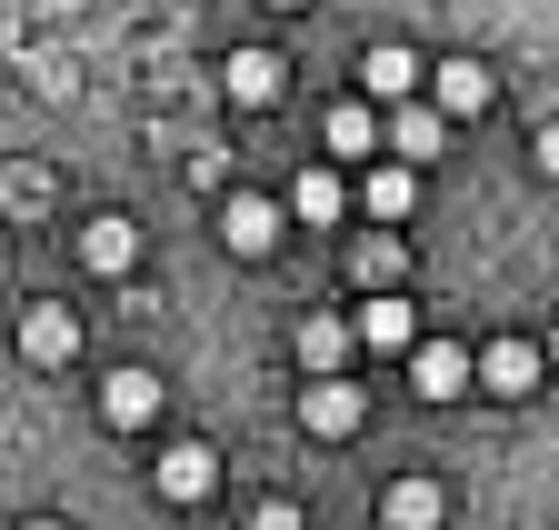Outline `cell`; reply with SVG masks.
Returning a JSON list of instances; mask_svg holds the SVG:
<instances>
[{"instance_id": "6da1fadb", "label": "cell", "mask_w": 559, "mask_h": 530, "mask_svg": "<svg viewBox=\"0 0 559 530\" xmlns=\"http://www.w3.org/2000/svg\"><path fill=\"white\" fill-rule=\"evenodd\" d=\"M419 91H430V110H440V120H479L489 101H500V81H489V60H469V50L430 60V71H419Z\"/></svg>"}, {"instance_id": "7a4b0ae2", "label": "cell", "mask_w": 559, "mask_h": 530, "mask_svg": "<svg viewBox=\"0 0 559 530\" xmlns=\"http://www.w3.org/2000/svg\"><path fill=\"white\" fill-rule=\"evenodd\" d=\"M21 361L31 370H70V361H81V310H70V301H31L21 310Z\"/></svg>"}, {"instance_id": "3957f363", "label": "cell", "mask_w": 559, "mask_h": 530, "mask_svg": "<svg viewBox=\"0 0 559 530\" xmlns=\"http://www.w3.org/2000/svg\"><path fill=\"white\" fill-rule=\"evenodd\" d=\"M409 341H419V310H409L400 291H370L360 310H349V351H380V361H409Z\"/></svg>"}, {"instance_id": "277c9868", "label": "cell", "mask_w": 559, "mask_h": 530, "mask_svg": "<svg viewBox=\"0 0 559 530\" xmlns=\"http://www.w3.org/2000/svg\"><path fill=\"white\" fill-rule=\"evenodd\" d=\"M419 71H430V60H419L409 40H370L360 50V101L370 110H400V101H419Z\"/></svg>"}, {"instance_id": "5b68a950", "label": "cell", "mask_w": 559, "mask_h": 530, "mask_svg": "<svg viewBox=\"0 0 559 530\" xmlns=\"http://www.w3.org/2000/svg\"><path fill=\"white\" fill-rule=\"evenodd\" d=\"M221 91H230V110H280V101H290V60H280V50H230Z\"/></svg>"}, {"instance_id": "8992f818", "label": "cell", "mask_w": 559, "mask_h": 530, "mask_svg": "<svg viewBox=\"0 0 559 530\" xmlns=\"http://www.w3.org/2000/svg\"><path fill=\"white\" fill-rule=\"evenodd\" d=\"M151 481H160V500H180V510H200L210 491H221V450H210V440H170V450L151 460Z\"/></svg>"}, {"instance_id": "52a82bcc", "label": "cell", "mask_w": 559, "mask_h": 530, "mask_svg": "<svg viewBox=\"0 0 559 530\" xmlns=\"http://www.w3.org/2000/svg\"><path fill=\"white\" fill-rule=\"evenodd\" d=\"M280 231H290V211L260 201V190H230V201H221V240H230L240 260H270V250H280Z\"/></svg>"}, {"instance_id": "ba28073f", "label": "cell", "mask_w": 559, "mask_h": 530, "mask_svg": "<svg viewBox=\"0 0 559 530\" xmlns=\"http://www.w3.org/2000/svg\"><path fill=\"white\" fill-rule=\"evenodd\" d=\"M539 370H549V361H539V341H489V351L469 361V380L489 390V401H530Z\"/></svg>"}, {"instance_id": "9c48e42d", "label": "cell", "mask_w": 559, "mask_h": 530, "mask_svg": "<svg viewBox=\"0 0 559 530\" xmlns=\"http://www.w3.org/2000/svg\"><path fill=\"white\" fill-rule=\"evenodd\" d=\"M360 421H370V390H349V380H310L300 390V431L310 440H349Z\"/></svg>"}, {"instance_id": "30bf717a", "label": "cell", "mask_w": 559, "mask_h": 530, "mask_svg": "<svg viewBox=\"0 0 559 530\" xmlns=\"http://www.w3.org/2000/svg\"><path fill=\"white\" fill-rule=\"evenodd\" d=\"M81 271H100V281H130V271H140V221H120V211L81 221Z\"/></svg>"}, {"instance_id": "8fae6325", "label": "cell", "mask_w": 559, "mask_h": 530, "mask_svg": "<svg viewBox=\"0 0 559 530\" xmlns=\"http://www.w3.org/2000/svg\"><path fill=\"white\" fill-rule=\"evenodd\" d=\"M440 151H450V120H440L430 101H400V110H390V161H400V170H430Z\"/></svg>"}, {"instance_id": "7c38bea8", "label": "cell", "mask_w": 559, "mask_h": 530, "mask_svg": "<svg viewBox=\"0 0 559 530\" xmlns=\"http://www.w3.org/2000/svg\"><path fill=\"white\" fill-rule=\"evenodd\" d=\"M440 520H450V500H440L430 471H400V481L380 491V530H440Z\"/></svg>"}, {"instance_id": "4fadbf2b", "label": "cell", "mask_w": 559, "mask_h": 530, "mask_svg": "<svg viewBox=\"0 0 559 530\" xmlns=\"http://www.w3.org/2000/svg\"><path fill=\"white\" fill-rule=\"evenodd\" d=\"M409 390L419 401H460L469 390V351L460 341H409Z\"/></svg>"}, {"instance_id": "5bb4252c", "label": "cell", "mask_w": 559, "mask_h": 530, "mask_svg": "<svg viewBox=\"0 0 559 530\" xmlns=\"http://www.w3.org/2000/svg\"><path fill=\"white\" fill-rule=\"evenodd\" d=\"M100 421H110V431H151V421H160V380H151V370H110V380H100Z\"/></svg>"}, {"instance_id": "9a60e30c", "label": "cell", "mask_w": 559, "mask_h": 530, "mask_svg": "<svg viewBox=\"0 0 559 530\" xmlns=\"http://www.w3.org/2000/svg\"><path fill=\"white\" fill-rule=\"evenodd\" d=\"M290 351H300L310 380H340V361H349V320H340V310H310V320L290 330Z\"/></svg>"}, {"instance_id": "2e32d148", "label": "cell", "mask_w": 559, "mask_h": 530, "mask_svg": "<svg viewBox=\"0 0 559 530\" xmlns=\"http://www.w3.org/2000/svg\"><path fill=\"white\" fill-rule=\"evenodd\" d=\"M400 271H409L400 231H360V240H349V281H360V291H400Z\"/></svg>"}, {"instance_id": "e0dca14e", "label": "cell", "mask_w": 559, "mask_h": 530, "mask_svg": "<svg viewBox=\"0 0 559 530\" xmlns=\"http://www.w3.org/2000/svg\"><path fill=\"white\" fill-rule=\"evenodd\" d=\"M280 211H290V221H310V231H330V221H349V180H340V170H300Z\"/></svg>"}, {"instance_id": "ac0fdd59", "label": "cell", "mask_w": 559, "mask_h": 530, "mask_svg": "<svg viewBox=\"0 0 559 530\" xmlns=\"http://www.w3.org/2000/svg\"><path fill=\"white\" fill-rule=\"evenodd\" d=\"M360 211H370L380 231H400V221L419 211V170H400V161H380V170L360 180Z\"/></svg>"}, {"instance_id": "d6986e66", "label": "cell", "mask_w": 559, "mask_h": 530, "mask_svg": "<svg viewBox=\"0 0 559 530\" xmlns=\"http://www.w3.org/2000/svg\"><path fill=\"white\" fill-rule=\"evenodd\" d=\"M320 141H330L340 161H370V151H380V110H370V101H340V110L320 120Z\"/></svg>"}, {"instance_id": "ffe728a7", "label": "cell", "mask_w": 559, "mask_h": 530, "mask_svg": "<svg viewBox=\"0 0 559 530\" xmlns=\"http://www.w3.org/2000/svg\"><path fill=\"white\" fill-rule=\"evenodd\" d=\"M250 530H310V520H300L290 500H260V510H250Z\"/></svg>"}, {"instance_id": "44dd1931", "label": "cell", "mask_w": 559, "mask_h": 530, "mask_svg": "<svg viewBox=\"0 0 559 530\" xmlns=\"http://www.w3.org/2000/svg\"><path fill=\"white\" fill-rule=\"evenodd\" d=\"M530 161H539V180H559V120H539V141H530Z\"/></svg>"}, {"instance_id": "7402d4cb", "label": "cell", "mask_w": 559, "mask_h": 530, "mask_svg": "<svg viewBox=\"0 0 559 530\" xmlns=\"http://www.w3.org/2000/svg\"><path fill=\"white\" fill-rule=\"evenodd\" d=\"M539 361H559V320H549V351H539Z\"/></svg>"}, {"instance_id": "603a6c76", "label": "cell", "mask_w": 559, "mask_h": 530, "mask_svg": "<svg viewBox=\"0 0 559 530\" xmlns=\"http://www.w3.org/2000/svg\"><path fill=\"white\" fill-rule=\"evenodd\" d=\"M21 530H70V520H21Z\"/></svg>"}, {"instance_id": "cb8c5ba5", "label": "cell", "mask_w": 559, "mask_h": 530, "mask_svg": "<svg viewBox=\"0 0 559 530\" xmlns=\"http://www.w3.org/2000/svg\"><path fill=\"white\" fill-rule=\"evenodd\" d=\"M270 11H310V0H270Z\"/></svg>"}]
</instances>
